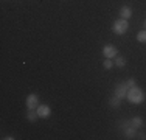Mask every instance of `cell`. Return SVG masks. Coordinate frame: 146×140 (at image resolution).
<instances>
[{
    "mask_svg": "<svg viewBox=\"0 0 146 140\" xmlns=\"http://www.w3.org/2000/svg\"><path fill=\"white\" fill-rule=\"evenodd\" d=\"M126 100L129 101L131 104H141L143 101L146 100V93L143 92V89H140V87H131L129 90H127V95H126Z\"/></svg>",
    "mask_w": 146,
    "mask_h": 140,
    "instance_id": "1",
    "label": "cell"
},
{
    "mask_svg": "<svg viewBox=\"0 0 146 140\" xmlns=\"http://www.w3.org/2000/svg\"><path fill=\"white\" fill-rule=\"evenodd\" d=\"M127 30H129V22H127L126 19H117L115 22L112 23V31L118 36H123V34L127 33Z\"/></svg>",
    "mask_w": 146,
    "mask_h": 140,
    "instance_id": "2",
    "label": "cell"
},
{
    "mask_svg": "<svg viewBox=\"0 0 146 140\" xmlns=\"http://www.w3.org/2000/svg\"><path fill=\"white\" fill-rule=\"evenodd\" d=\"M103 55L104 58H109V59H115L118 56V48L112 44H106L103 47Z\"/></svg>",
    "mask_w": 146,
    "mask_h": 140,
    "instance_id": "3",
    "label": "cell"
},
{
    "mask_svg": "<svg viewBox=\"0 0 146 140\" xmlns=\"http://www.w3.org/2000/svg\"><path fill=\"white\" fill-rule=\"evenodd\" d=\"M127 90H129V87H127L126 83H117L115 89H113V95H117L118 98L124 100L126 95H127Z\"/></svg>",
    "mask_w": 146,
    "mask_h": 140,
    "instance_id": "4",
    "label": "cell"
},
{
    "mask_svg": "<svg viewBox=\"0 0 146 140\" xmlns=\"http://www.w3.org/2000/svg\"><path fill=\"white\" fill-rule=\"evenodd\" d=\"M25 104H27V109L28 111H36L37 106H39V97L36 93H30L25 100Z\"/></svg>",
    "mask_w": 146,
    "mask_h": 140,
    "instance_id": "5",
    "label": "cell"
},
{
    "mask_svg": "<svg viewBox=\"0 0 146 140\" xmlns=\"http://www.w3.org/2000/svg\"><path fill=\"white\" fill-rule=\"evenodd\" d=\"M36 112H37V115H39V118H48L51 115V107L48 106V104H39Z\"/></svg>",
    "mask_w": 146,
    "mask_h": 140,
    "instance_id": "6",
    "label": "cell"
},
{
    "mask_svg": "<svg viewBox=\"0 0 146 140\" xmlns=\"http://www.w3.org/2000/svg\"><path fill=\"white\" fill-rule=\"evenodd\" d=\"M132 13H134V11H132V8H131L129 5H123L120 8V11H118V14H120L121 19H126V20L132 17Z\"/></svg>",
    "mask_w": 146,
    "mask_h": 140,
    "instance_id": "7",
    "label": "cell"
},
{
    "mask_svg": "<svg viewBox=\"0 0 146 140\" xmlns=\"http://www.w3.org/2000/svg\"><path fill=\"white\" fill-rule=\"evenodd\" d=\"M123 135H124V139H135V135H137V128H134V126H127L126 129L123 131Z\"/></svg>",
    "mask_w": 146,
    "mask_h": 140,
    "instance_id": "8",
    "label": "cell"
},
{
    "mask_svg": "<svg viewBox=\"0 0 146 140\" xmlns=\"http://www.w3.org/2000/svg\"><path fill=\"white\" fill-rule=\"evenodd\" d=\"M121 98H118L117 95H113V97H110L109 100H107V103H109V106L112 107V109H118V107L121 106Z\"/></svg>",
    "mask_w": 146,
    "mask_h": 140,
    "instance_id": "9",
    "label": "cell"
},
{
    "mask_svg": "<svg viewBox=\"0 0 146 140\" xmlns=\"http://www.w3.org/2000/svg\"><path fill=\"white\" fill-rule=\"evenodd\" d=\"M131 125L134 126V128H137V129H141L145 126V120L141 117H132L131 118Z\"/></svg>",
    "mask_w": 146,
    "mask_h": 140,
    "instance_id": "10",
    "label": "cell"
},
{
    "mask_svg": "<svg viewBox=\"0 0 146 140\" xmlns=\"http://www.w3.org/2000/svg\"><path fill=\"white\" fill-rule=\"evenodd\" d=\"M113 64H115L118 69H124V67H126V64H127V61H126V58H124V56L118 55L117 58L113 59Z\"/></svg>",
    "mask_w": 146,
    "mask_h": 140,
    "instance_id": "11",
    "label": "cell"
},
{
    "mask_svg": "<svg viewBox=\"0 0 146 140\" xmlns=\"http://www.w3.org/2000/svg\"><path fill=\"white\" fill-rule=\"evenodd\" d=\"M37 118H39V115H37L36 111H28L27 112V120H28L30 123H36Z\"/></svg>",
    "mask_w": 146,
    "mask_h": 140,
    "instance_id": "12",
    "label": "cell"
},
{
    "mask_svg": "<svg viewBox=\"0 0 146 140\" xmlns=\"http://www.w3.org/2000/svg\"><path fill=\"white\" fill-rule=\"evenodd\" d=\"M137 41L140 44H146V30H141L137 33Z\"/></svg>",
    "mask_w": 146,
    "mask_h": 140,
    "instance_id": "13",
    "label": "cell"
},
{
    "mask_svg": "<svg viewBox=\"0 0 146 140\" xmlns=\"http://www.w3.org/2000/svg\"><path fill=\"white\" fill-rule=\"evenodd\" d=\"M127 126H131V120H126V118H124V120L118 121V129H120V131H124Z\"/></svg>",
    "mask_w": 146,
    "mask_h": 140,
    "instance_id": "14",
    "label": "cell"
},
{
    "mask_svg": "<svg viewBox=\"0 0 146 140\" xmlns=\"http://www.w3.org/2000/svg\"><path fill=\"white\" fill-rule=\"evenodd\" d=\"M113 65H115V64H113V59H109V58H106V59H104L103 67L106 69V70H110V69L113 67Z\"/></svg>",
    "mask_w": 146,
    "mask_h": 140,
    "instance_id": "15",
    "label": "cell"
},
{
    "mask_svg": "<svg viewBox=\"0 0 146 140\" xmlns=\"http://www.w3.org/2000/svg\"><path fill=\"white\" fill-rule=\"evenodd\" d=\"M124 83L127 84V87H129V89H131V87H135V86H137V79H135V78H129V79H126Z\"/></svg>",
    "mask_w": 146,
    "mask_h": 140,
    "instance_id": "16",
    "label": "cell"
},
{
    "mask_svg": "<svg viewBox=\"0 0 146 140\" xmlns=\"http://www.w3.org/2000/svg\"><path fill=\"white\" fill-rule=\"evenodd\" d=\"M135 139H138V140H146V132H143V131H137V135H135Z\"/></svg>",
    "mask_w": 146,
    "mask_h": 140,
    "instance_id": "17",
    "label": "cell"
},
{
    "mask_svg": "<svg viewBox=\"0 0 146 140\" xmlns=\"http://www.w3.org/2000/svg\"><path fill=\"white\" fill-rule=\"evenodd\" d=\"M3 140H14V137H13V135H5Z\"/></svg>",
    "mask_w": 146,
    "mask_h": 140,
    "instance_id": "18",
    "label": "cell"
},
{
    "mask_svg": "<svg viewBox=\"0 0 146 140\" xmlns=\"http://www.w3.org/2000/svg\"><path fill=\"white\" fill-rule=\"evenodd\" d=\"M143 27H145V30H146V19H145V22H143Z\"/></svg>",
    "mask_w": 146,
    "mask_h": 140,
    "instance_id": "19",
    "label": "cell"
}]
</instances>
